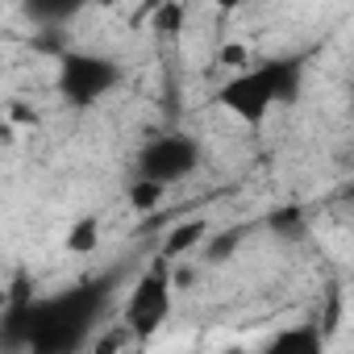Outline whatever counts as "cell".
<instances>
[{
    "label": "cell",
    "instance_id": "4",
    "mask_svg": "<svg viewBox=\"0 0 354 354\" xmlns=\"http://www.w3.org/2000/svg\"><path fill=\"white\" fill-rule=\"evenodd\" d=\"M196 167H201V142L188 138V133H180V129L158 133V138H150L138 150V175H142V180L162 184V188L188 180Z\"/></svg>",
    "mask_w": 354,
    "mask_h": 354
},
{
    "label": "cell",
    "instance_id": "13",
    "mask_svg": "<svg viewBox=\"0 0 354 354\" xmlns=\"http://www.w3.org/2000/svg\"><path fill=\"white\" fill-rule=\"evenodd\" d=\"M158 26H162V30H180V5L158 9Z\"/></svg>",
    "mask_w": 354,
    "mask_h": 354
},
{
    "label": "cell",
    "instance_id": "3",
    "mask_svg": "<svg viewBox=\"0 0 354 354\" xmlns=\"http://www.w3.org/2000/svg\"><path fill=\"white\" fill-rule=\"evenodd\" d=\"M121 84V63L96 50H63L59 55V96L75 109H88L96 100H104L113 88Z\"/></svg>",
    "mask_w": 354,
    "mask_h": 354
},
{
    "label": "cell",
    "instance_id": "12",
    "mask_svg": "<svg viewBox=\"0 0 354 354\" xmlns=\"http://www.w3.org/2000/svg\"><path fill=\"white\" fill-rule=\"evenodd\" d=\"M238 242H242V230H238V234H221V238H217V242L209 246V259H213V263H221V259H230V250H234Z\"/></svg>",
    "mask_w": 354,
    "mask_h": 354
},
{
    "label": "cell",
    "instance_id": "5",
    "mask_svg": "<svg viewBox=\"0 0 354 354\" xmlns=\"http://www.w3.org/2000/svg\"><path fill=\"white\" fill-rule=\"evenodd\" d=\"M171 317V259L158 254L133 283L129 304H125V321L133 329V337H150L162 321Z\"/></svg>",
    "mask_w": 354,
    "mask_h": 354
},
{
    "label": "cell",
    "instance_id": "14",
    "mask_svg": "<svg viewBox=\"0 0 354 354\" xmlns=\"http://www.w3.org/2000/svg\"><path fill=\"white\" fill-rule=\"evenodd\" d=\"M246 59V46H225L221 50V63H242Z\"/></svg>",
    "mask_w": 354,
    "mask_h": 354
},
{
    "label": "cell",
    "instance_id": "6",
    "mask_svg": "<svg viewBox=\"0 0 354 354\" xmlns=\"http://www.w3.org/2000/svg\"><path fill=\"white\" fill-rule=\"evenodd\" d=\"M21 9H26V17L34 21V26H67V21H75L84 9H88V0H21Z\"/></svg>",
    "mask_w": 354,
    "mask_h": 354
},
{
    "label": "cell",
    "instance_id": "11",
    "mask_svg": "<svg viewBox=\"0 0 354 354\" xmlns=\"http://www.w3.org/2000/svg\"><path fill=\"white\" fill-rule=\"evenodd\" d=\"M162 192H167L162 184H154V180H138V184L129 188V205H133V209H154V205L162 201Z\"/></svg>",
    "mask_w": 354,
    "mask_h": 354
},
{
    "label": "cell",
    "instance_id": "1",
    "mask_svg": "<svg viewBox=\"0 0 354 354\" xmlns=\"http://www.w3.org/2000/svg\"><path fill=\"white\" fill-rule=\"evenodd\" d=\"M117 283H121V271H104L96 279L71 283L63 292H50L42 300H30V304L13 308L5 342L26 346L34 354H71V350H80L92 337V329L104 321V313L117 296Z\"/></svg>",
    "mask_w": 354,
    "mask_h": 354
},
{
    "label": "cell",
    "instance_id": "10",
    "mask_svg": "<svg viewBox=\"0 0 354 354\" xmlns=\"http://www.w3.org/2000/svg\"><path fill=\"white\" fill-rule=\"evenodd\" d=\"M267 225H271L279 238H288V242L304 238V213H300V209H279V213H271Z\"/></svg>",
    "mask_w": 354,
    "mask_h": 354
},
{
    "label": "cell",
    "instance_id": "9",
    "mask_svg": "<svg viewBox=\"0 0 354 354\" xmlns=\"http://www.w3.org/2000/svg\"><path fill=\"white\" fill-rule=\"evenodd\" d=\"M100 246V221L96 217H80L71 230H67V250L71 254H92Z\"/></svg>",
    "mask_w": 354,
    "mask_h": 354
},
{
    "label": "cell",
    "instance_id": "7",
    "mask_svg": "<svg viewBox=\"0 0 354 354\" xmlns=\"http://www.w3.org/2000/svg\"><path fill=\"white\" fill-rule=\"evenodd\" d=\"M325 325H313V321H304V325H292V329H279L271 342H267V350H296V354H317L321 346H325V333H321Z\"/></svg>",
    "mask_w": 354,
    "mask_h": 354
},
{
    "label": "cell",
    "instance_id": "2",
    "mask_svg": "<svg viewBox=\"0 0 354 354\" xmlns=\"http://www.w3.org/2000/svg\"><path fill=\"white\" fill-rule=\"evenodd\" d=\"M304 67H308V55H279V59H267V63H259V67H246V71L230 75V80L217 88L213 100H217L225 113H234L238 121L263 125L275 109L300 100Z\"/></svg>",
    "mask_w": 354,
    "mask_h": 354
},
{
    "label": "cell",
    "instance_id": "15",
    "mask_svg": "<svg viewBox=\"0 0 354 354\" xmlns=\"http://www.w3.org/2000/svg\"><path fill=\"white\" fill-rule=\"evenodd\" d=\"M217 9H238V5H246V0H213Z\"/></svg>",
    "mask_w": 354,
    "mask_h": 354
},
{
    "label": "cell",
    "instance_id": "8",
    "mask_svg": "<svg viewBox=\"0 0 354 354\" xmlns=\"http://www.w3.org/2000/svg\"><path fill=\"white\" fill-rule=\"evenodd\" d=\"M205 238H209V225H205V221H180V225H175V230L167 234V242H162V250H158V254H167V259H180V254L196 250Z\"/></svg>",
    "mask_w": 354,
    "mask_h": 354
}]
</instances>
